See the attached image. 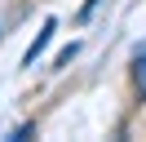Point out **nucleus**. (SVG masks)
Here are the masks:
<instances>
[{"label": "nucleus", "mask_w": 146, "mask_h": 142, "mask_svg": "<svg viewBox=\"0 0 146 142\" xmlns=\"http://www.w3.org/2000/svg\"><path fill=\"white\" fill-rule=\"evenodd\" d=\"M133 84L146 98V44H137V53H133Z\"/></svg>", "instance_id": "nucleus-1"}, {"label": "nucleus", "mask_w": 146, "mask_h": 142, "mask_svg": "<svg viewBox=\"0 0 146 142\" xmlns=\"http://www.w3.org/2000/svg\"><path fill=\"white\" fill-rule=\"evenodd\" d=\"M49 40H53V22H44V31H40V36H36V44L27 49V67H36V58L44 53V44H49Z\"/></svg>", "instance_id": "nucleus-2"}]
</instances>
